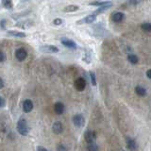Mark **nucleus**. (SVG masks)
Here are the masks:
<instances>
[{
    "label": "nucleus",
    "mask_w": 151,
    "mask_h": 151,
    "mask_svg": "<svg viewBox=\"0 0 151 151\" xmlns=\"http://www.w3.org/2000/svg\"><path fill=\"white\" fill-rule=\"evenodd\" d=\"M17 130L21 135L26 136L29 131V128L28 126V122L25 118H20L18 123H17Z\"/></svg>",
    "instance_id": "f257e3e1"
},
{
    "label": "nucleus",
    "mask_w": 151,
    "mask_h": 151,
    "mask_svg": "<svg viewBox=\"0 0 151 151\" xmlns=\"http://www.w3.org/2000/svg\"><path fill=\"white\" fill-rule=\"evenodd\" d=\"M40 51L43 53H58L59 48L57 46L52 45V44H44L39 47Z\"/></svg>",
    "instance_id": "f03ea898"
},
{
    "label": "nucleus",
    "mask_w": 151,
    "mask_h": 151,
    "mask_svg": "<svg viewBox=\"0 0 151 151\" xmlns=\"http://www.w3.org/2000/svg\"><path fill=\"white\" fill-rule=\"evenodd\" d=\"M74 86H75L76 91L82 92L86 87V80L83 78H78L74 82Z\"/></svg>",
    "instance_id": "7ed1b4c3"
},
{
    "label": "nucleus",
    "mask_w": 151,
    "mask_h": 151,
    "mask_svg": "<svg viewBox=\"0 0 151 151\" xmlns=\"http://www.w3.org/2000/svg\"><path fill=\"white\" fill-rule=\"evenodd\" d=\"M15 57L19 61H23L26 60V57H28V52L24 48H18L15 51Z\"/></svg>",
    "instance_id": "20e7f679"
},
{
    "label": "nucleus",
    "mask_w": 151,
    "mask_h": 151,
    "mask_svg": "<svg viewBox=\"0 0 151 151\" xmlns=\"http://www.w3.org/2000/svg\"><path fill=\"white\" fill-rule=\"evenodd\" d=\"M96 14H90V15H87L86 17H84V18H82L80 20H78L76 24L78 25H82V24H91L96 21Z\"/></svg>",
    "instance_id": "39448f33"
},
{
    "label": "nucleus",
    "mask_w": 151,
    "mask_h": 151,
    "mask_svg": "<svg viewBox=\"0 0 151 151\" xmlns=\"http://www.w3.org/2000/svg\"><path fill=\"white\" fill-rule=\"evenodd\" d=\"M73 123H74V125H75L76 127L80 128V127H82L84 125L85 119H84V117L82 116L81 114H76L75 116L73 117Z\"/></svg>",
    "instance_id": "423d86ee"
},
{
    "label": "nucleus",
    "mask_w": 151,
    "mask_h": 151,
    "mask_svg": "<svg viewBox=\"0 0 151 151\" xmlns=\"http://www.w3.org/2000/svg\"><path fill=\"white\" fill-rule=\"evenodd\" d=\"M84 138H85V141H86L88 144H93L96 140V132L89 130V131L85 132Z\"/></svg>",
    "instance_id": "0eeeda50"
},
{
    "label": "nucleus",
    "mask_w": 151,
    "mask_h": 151,
    "mask_svg": "<svg viewBox=\"0 0 151 151\" xmlns=\"http://www.w3.org/2000/svg\"><path fill=\"white\" fill-rule=\"evenodd\" d=\"M61 42L65 47H67V48H71V49H76L78 48V47H76V44L74 42V41L70 40V39L63 38V39L61 40Z\"/></svg>",
    "instance_id": "6e6552de"
},
{
    "label": "nucleus",
    "mask_w": 151,
    "mask_h": 151,
    "mask_svg": "<svg viewBox=\"0 0 151 151\" xmlns=\"http://www.w3.org/2000/svg\"><path fill=\"white\" fill-rule=\"evenodd\" d=\"M23 109L26 113L30 112L32 109H33V103H32L30 99H26L25 101L23 102Z\"/></svg>",
    "instance_id": "1a4fd4ad"
},
{
    "label": "nucleus",
    "mask_w": 151,
    "mask_h": 151,
    "mask_svg": "<svg viewBox=\"0 0 151 151\" xmlns=\"http://www.w3.org/2000/svg\"><path fill=\"white\" fill-rule=\"evenodd\" d=\"M124 18H125V14L123 13H120V11H117V13H115L111 15V20L115 23L122 22Z\"/></svg>",
    "instance_id": "9d476101"
},
{
    "label": "nucleus",
    "mask_w": 151,
    "mask_h": 151,
    "mask_svg": "<svg viewBox=\"0 0 151 151\" xmlns=\"http://www.w3.org/2000/svg\"><path fill=\"white\" fill-rule=\"evenodd\" d=\"M63 124L61 122H55L53 124V127H52V130L53 132L56 133V134H60V133L63 132Z\"/></svg>",
    "instance_id": "9b49d317"
},
{
    "label": "nucleus",
    "mask_w": 151,
    "mask_h": 151,
    "mask_svg": "<svg viewBox=\"0 0 151 151\" xmlns=\"http://www.w3.org/2000/svg\"><path fill=\"white\" fill-rule=\"evenodd\" d=\"M64 109H65V108H64V105L63 104V103L58 102L54 105V111H55L56 113L59 114V115L63 114L64 112Z\"/></svg>",
    "instance_id": "f8f14e48"
},
{
    "label": "nucleus",
    "mask_w": 151,
    "mask_h": 151,
    "mask_svg": "<svg viewBox=\"0 0 151 151\" xmlns=\"http://www.w3.org/2000/svg\"><path fill=\"white\" fill-rule=\"evenodd\" d=\"M127 147L131 150V151H134L136 149V147H137V144H136L135 141L131 139L130 137H128L127 138Z\"/></svg>",
    "instance_id": "ddd939ff"
},
{
    "label": "nucleus",
    "mask_w": 151,
    "mask_h": 151,
    "mask_svg": "<svg viewBox=\"0 0 151 151\" xmlns=\"http://www.w3.org/2000/svg\"><path fill=\"white\" fill-rule=\"evenodd\" d=\"M112 6H113V4H112L111 2H109V4H107V5H104V6H101V7H99L98 8V10H97L96 13H94V14H100V13H105V11H107L109 8H111Z\"/></svg>",
    "instance_id": "4468645a"
},
{
    "label": "nucleus",
    "mask_w": 151,
    "mask_h": 151,
    "mask_svg": "<svg viewBox=\"0 0 151 151\" xmlns=\"http://www.w3.org/2000/svg\"><path fill=\"white\" fill-rule=\"evenodd\" d=\"M8 34L11 35L13 37H17V38H25L26 35L25 32L22 31H17V30H8Z\"/></svg>",
    "instance_id": "2eb2a0df"
},
{
    "label": "nucleus",
    "mask_w": 151,
    "mask_h": 151,
    "mask_svg": "<svg viewBox=\"0 0 151 151\" xmlns=\"http://www.w3.org/2000/svg\"><path fill=\"white\" fill-rule=\"evenodd\" d=\"M135 93L137 94L139 96H146V90L142 86H136Z\"/></svg>",
    "instance_id": "dca6fc26"
},
{
    "label": "nucleus",
    "mask_w": 151,
    "mask_h": 151,
    "mask_svg": "<svg viewBox=\"0 0 151 151\" xmlns=\"http://www.w3.org/2000/svg\"><path fill=\"white\" fill-rule=\"evenodd\" d=\"M79 9L78 6L76 5H69V6H66L64 9H63V11L64 13H74V11H76Z\"/></svg>",
    "instance_id": "f3484780"
},
{
    "label": "nucleus",
    "mask_w": 151,
    "mask_h": 151,
    "mask_svg": "<svg viewBox=\"0 0 151 151\" xmlns=\"http://www.w3.org/2000/svg\"><path fill=\"white\" fill-rule=\"evenodd\" d=\"M128 61L131 64H136V63H138L139 59H138L137 56L134 55V54H129L128 55Z\"/></svg>",
    "instance_id": "a211bd4d"
},
{
    "label": "nucleus",
    "mask_w": 151,
    "mask_h": 151,
    "mask_svg": "<svg viewBox=\"0 0 151 151\" xmlns=\"http://www.w3.org/2000/svg\"><path fill=\"white\" fill-rule=\"evenodd\" d=\"M109 1H92L89 3L90 6H96V7H101V6L109 4Z\"/></svg>",
    "instance_id": "6ab92c4d"
},
{
    "label": "nucleus",
    "mask_w": 151,
    "mask_h": 151,
    "mask_svg": "<svg viewBox=\"0 0 151 151\" xmlns=\"http://www.w3.org/2000/svg\"><path fill=\"white\" fill-rule=\"evenodd\" d=\"M2 6L4 7L5 9H8V10H10V9L13 8V0H2Z\"/></svg>",
    "instance_id": "aec40b11"
},
{
    "label": "nucleus",
    "mask_w": 151,
    "mask_h": 151,
    "mask_svg": "<svg viewBox=\"0 0 151 151\" xmlns=\"http://www.w3.org/2000/svg\"><path fill=\"white\" fill-rule=\"evenodd\" d=\"M141 28L143 29L144 31L150 32L151 31V24L150 23H143L141 25Z\"/></svg>",
    "instance_id": "412c9836"
},
{
    "label": "nucleus",
    "mask_w": 151,
    "mask_h": 151,
    "mask_svg": "<svg viewBox=\"0 0 151 151\" xmlns=\"http://www.w3.org/2000/svg\"><path fill=\"white\" fill-rule=\"evenodd\" d=\"M87 149H88V151H98V146H96L94 143L89 144Z\"/></svg>",
    "instance_id": "4be33fe9"
},
{
    "label": "nucleus",
    "mask_w": 151,
    "mask_h": 151,
    "mask_svg": "<svg viewBox=\"0 0 151 151\" xmlns=\"http://www.w3.org/2000/svg\"><path fill=\"white\" fill-rule=\"evenodd\" d=\"M82 60H83L86 63H90L91 61H92V57H91V54H90V53H86V54L83 56Z\"/></svg>",
    "instance_id": "5701e85b"
},
{
    "label": "nucleus",
    "mask_w": 151,
    "mask_h": 151,
    "mask_svg": "<svg viewBox=\"0 0 151 151\" xmlns=\"http://www.w3.org/2000/svg\"><path fill=\"white\" fill-rule=\"evenodd\" d=\"M90 78H91L92 84H93L94 86H96V74H94V72H90Z\"/></svg>",
    "instance_id": "b1692460"
},
{
    "label": "nucleus",
    "mask_w": 151,
    "mask_h": 151,
    "mask_svg": "<svg viewBox=\"0 0 151 151\" xmlns=\"http://www.w3.org/2000/svg\"><path fill=\"white\" fill-rule=\"evenodd\" d=\"M63 19H61V18H56L53 20V25H55V26H61V25H63Z\"/></svg>",
    "instance_id": "393cba45"
},
{
    "label": "nucleus",
    "mask_w": 151,
    "mask_h": 151,
    "mask_svg": "<svg viewBox=\"0 0 151 151\" xmlns=\"http://www.w3.org/2000/svg\"><path fill=\"white\" fill-rule=\"evenodd\" d=\"M4 61H6V55L4 52L0 51V63H3Z\"/></svg>",
    "instance_id": "a878e982"
},
{
    "label": "nucleus",
    "mask_w": 151,
    "mask_h": 151,
    "mask_svg": "<svg viewBox=\"0 0 151 151\" xmlns=\"http://www.w3.org/2000/svg\"><path fill=\"white\" fill-rule=\"evenodd\" d=\"M58 151H68V150H67L66 147L63 146V144H60L58 146Z\"/></svg>",
    "instance_id": "bb28decb"
},
{
    "label": "nucleus",
    "mask_w": 151,
    "mask_h": 151,
    "mask_svg": "<svg viewBox=\"0 0 151 151\" xmlns=\"http://www.w3.org/2000/svg\"><path fill=\"white\" fill-rule=\"evenodd\" d=\"M138 3H139V0H128V3H127V4L134 6L136 4H138Z\"/></svg>",
    "instance_id": "cd10ccee"
},
{
    "label": "nucleus",
    "mask_w": 151,
    "mask_h": 151,
    "mask_svg": "<svg viewBox=\"0 0 151 151\" xmlns=\"http://www.w3.org/2000/svg\"><path fill=\"white\" fill-rule=\"evenodd\" d=\"M0 28L2 29L6 28V20H1V21H0Z\"/></svg>",
    "instance_id": "c85d7f7f"
},
{
    "label": "nucleus",
    "mask_w": 151,
    "mask_h": 151,
    "mask_svg": "<svg viewBox=\"0 0 151 151\" xmlns=\"http://www.w3.org/2000/svg\"><path fill=\"white\" fill-rule=\"evenodd\" d=\"M4 106H5V99L0 96V108L4 107Z\"/></svg>",
    "instance_id": "c756f323"
},
{
    "label": "nucleus",
    "mask_w": 151,
    "mask_h": 151,
    "mask_svg": "<svg viewBox=\"0 0 151 151\" xmlns=\"http://www.w3.org/2000/svg\"><path fill=\"white\" fill-rule=\"evenodd\" d=\"M37 151H48L46 148H44L43 146H38L37 147Z\"/></svg>",
    "instance_id": "7c9ffc66"
},
{
    "label": "nucleus",
    "mask_w": 151,
    "mask_h": 151,
    "mask_svg": "<svg viewBox=\"0 0 151 151\" xmlns=\"http://www.w3.org/2000/svg\"><path fill=\"white\" fill-rule=\"evenodd\" d=\"M146 76H147V78H151V70H147V72H146Z\"/></svg>",
    "instance_id": "2f4dec72"
},
{
    "label": "nucleus",
    "mask_w": 151,
    "mask_h": 151,
    "mask_svg": "<svg viewBox=\"0 0 151 151\" xmlns=\"http://www.w3.org/2000/svg\"><path fill=\"white\" fill-rule=\"evenodd\" d=\"M4 87V81H3V79L0 78V89H2Z\"/></svg>",
    "instance_id": "473e14b6"
},
{
    "label": "nucleus",
    "mask_w": 151,
    "mask_h": 151,
    "mask_svg": "<svg viewBox=\"0 0 151 151\" xmlns=\"http://www.w3.org/2000/svg\"><path fill=\"white\" fill-rule=\"evenodd\" d=\"M121 151H124V150H121Z\"/></svg>",
    "instance_id": "72a5a7b5"
}]
</instances>
